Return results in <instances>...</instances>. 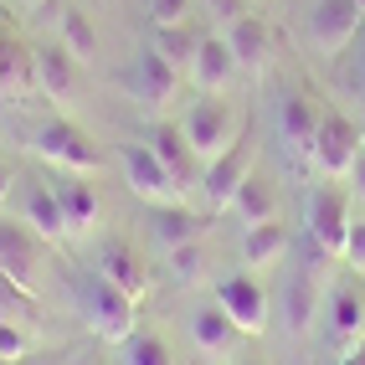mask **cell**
<instances>
[{
  "instance_id": "1",
  "label": "cell",
  "mask_w": 365,
  "mask_h": 365,
  "mask_svg": "<svg viewBox=\"0 0 365 365\" xmlns=\"http://www.w3.org/2000/svg\"><path fill=\"white\" fill-rule=\"evenodd\" d=\"M31 150L52 170H67V175H93V170H103V155H98V144H93V134L78 129L72 118H46L36 129V139H31Z\"/></svg>"
},
{
  "instance_id": "2",
  "label": "cell",
  "mask_w": 365,
  "mask_h": 365,
  "mask_svg": "<svg viewBox=\"0 0 365 365\" xmlns=\"http://www.w3.org/2000/svg\"><path fill=\"white\" fill-rule=\"evenodd\" d=\"M118 170H124V185L134 190V201H144V206H175L185 196V185L170 175V165L139 139L118 150Z\"/></svg>"
},
{
  "instance_id": "3",
  "label": "cell",
  "mask_w": 365,
  "mask_h": 365,
  "mask_svg": "<svg viewBox=\"0 0 365 365\" xmlns=\"http://www.w3.org/2000/svg\"><path fill=\"white\" fill-rule=\"evenodd\" d=\"M134 304L139 299H129L124 288H113L98 273L83 283V319H88V329L98 334L103 345H124V339L134 334V314H139Z\"/></svg>"
},
{
  "instance_id": "4",
  "label": "cell",
  "mask_w": 365,
  "mask_h": 365,
  "mask_svg": "<svg viewBox=\"0 0 365 365\" xmlns=\"http://www.w3.org/2000/svg\"><path fill=\"white\" fill-rule=\"evenodd\" d=\"M118 88L129 93V103L160 113V108L180 93V67H175V62H165L155 46H144L139 57L124 62V72H118Z\"/></svg>"
},
{
  "instance_id": "5",
  "label": "cell",
  "mask_w": 365,
  "mask_h": 365,
  "mask_svg": "<svg viewBox=\"0 0 365 365\" xmlns=\"http://www.w3.org/2000/svg\"><path fill=\"white\" fill-rule=\"evenodd\" d=\"M180 129H185V144L196 150L201 165H211L216 155H227L232 144H237V118L227 103H216V98H201V103H190L185 118H180Z\"/></svg>"
},
{
  "instance_id": "6",
  "label": "cell",
  "mask_w": 365,
  "mask_h": 365,
  "mask_svg": "<svg viewBox=\"0 0 365 365\" xmlns=\"http://www.w3.org/2000/svg\"><path fill=\"white\" fill-rule=\"evenodd\" d=\"M309 232H314V247H319L324 257H345L350 196L339 185H314V196H309Z\"/></svg>"
},
{
  "instance_id": "7",
  "label": "cell",
  "mask_w": 365,
  "mask_h": 365,
  "mask_svg": "<svg viewBox=\"0 0 365 365\" xmlns=\"http://www.w3.org/2000/svg\"><path fill=\"white\" fill-rule=\"evenodd\" d=\"M360 150H365V134L350 124V118L345 113H324L319 139H314V170H319L324 180H345Z\"/></svg>"
},
{
  "instance_id": "8",
  "label": "cell",
  "mask_w": 365,
  "mask_h": 365,
  "mask_svg": "<svg viewBox=\"0 0 365 365\" xmlns=\"http://www.w3.org/2000/svg\"><path fill=\"white\" fill-rule=\"evenodd\" d=\"M252 170H257V165H252V144H247V139H237L232 150H227V155H216V160L201 170V180H196V185H201V196H206V206H211V211H232V196L242 190V180H247Z\"/></svg>"
},
{
  "instance_id": "9",
  "label": "cell",
  "mask_w": 365,
  "mask_h": 365,
  "mask_svg": "<svg viewBox=\"0 0 365 365\" xmlns=\"http://www.w3.org/2000/svg\"><path fill=\"white\" fill-rule=\"evenodd\" d=\"M0 273L36 294V278H41V237L26 222H11V216H0Z\"/></svg>"
},
{
  "instance_id": "10",
  "label": "cell",
  "mask_w": 365,
  "mask_h": 365,
  "mask_svg": "<svg viewBox=\"0 0 365 365\" xmlns=\"http://www.w3.org/2000/svg\"><path fill=\"white\" fill-rule=\"evenodd\" d=\"M216 304L227 309V319L242 329V334H262L267 329V294L252 273H232L216 283Z\"/></svg>"
},
{
  "instance_id": "11",
  "label": "cell",
  "mask_w": 365,
  "mask_h": 365,
  "mask_svg": "<svg viewBox=\"0 0 365 365\" xmlns=\"http://www.w3.org/2000/svg\"><path fill=\"white\" fill-rule=\"evenodd\" d=\"M365 26V11L355 6V0H319L309 16V41L319 46V52H345V46L355 41V31Z\"/></svg>"
},
{
  "instance_id": "12",
  "label": "cell",
  "mask_w": 365,
  "mask_h": 365,
  "mask_svg": "<svg viewBox=\"0 0 365 365\" xmlns=\"http://www.w3.org/2000/svg\"><path fill=\"white\" fill-rule=\"evenodd\" d=\"M319 124H324V108L309 98V93H288L278 103V139L288 144L294 160H314V139H319Z\"/></svg>"
},
{
  "instance_id": "13",
  "label": "cell",
  "mask_w": 365,
  "mask_h": 365,
  "mask_svg": "<svg viewBox=\"0 0 365 365\" xmlns=\"http://www.w3.org/2000/svg\"><path fill=\"white\" fill-rule=\"evenodd\" d=\"M31 78H36V93H46L52 103L78 98V62H72L62 46H36L31 52Z\"/></svg>"
},
{
  "instance_id": "14",
  "label": "cell",
  "mask_w": 365,
  "mask_h": 365,
  "mask_svg": "<svg viewBox=\"0 0 365 365\" xmlns=\"http://www.w3.org/2000/svg\"><path fill=\"white\" fill-rule=\"evenodd\" d=\"M21 222H26L41 242H62L67 237V216L57 206L52 180H26V190H21Z\"/></svg>"
},
{
  "instance_id": "15",
  "label": "cell",
  "mask_w": 365,
  "mask_h": 365,
  "mask_svg": "<svg viewBox=\"0 0 365 365\" xmlns=\"http://www.w3.org/2000/svg\"><path fill=\"white\" fill-rule=\"evenodd\" d=\"M324 319H329V345H334L339 360L365 345V304H360V294L339 288V294L329 299V309H324Z\"/></svg>"
},
{
  "instance_id": "16",
  "label": "cell",
  "mask_w": 365,
  "mask_h": 365,
  "mask_svg": "<svg viewBox=\"0 0 365 365\" xmlns=\"http://www.w3.org/2000/svg\"><path fill=\"white\" fill-rule=\"evenodd\" d=\"M52 190H57V206L67 216V232H88L93 222H98L103 201H98V185H93L88 175H67V170H57Z\"/></svg>"
},
{
  "instance_id": "17",
  "label": "cell",
  "mask_w": 365,
  "mask_h": 365,
  "mask_svg": "<svg viewBox=\"0 0 365 365\" xmlns=\"http://www.w3.org/2000/svg\"><path fill=\"white\" fill-rule=\"evenodd\" d=\"M237 72H242V67H237V57H232L227 36H201L196 62H190V78L201 83V93H227Z\"/></svg>"
},
{
  "instance_id": "18",
  "label": "cell",
  "mask_w": 365,
  "mask_h": 365,
  "mask_svg": "<svg viewBox=\"0 0 365 365\" xmlns=\"http://www.w3.org/2000/svg\"><path fill=\"white\" fill-rule=\"evenodd\" d=\"M227 46H232V57L242 72H262L267 67V52H273V36H267V21L262 16H237L232 26H227Z\"/></svg>"
},
{
  "instance_id": "19",
  "label": "cell",
  "mask_w": 365,
  "mask_h": 365,
  "mask_svg": "<svg viewBox=\"0 0 365 365\" xmlns=\"http://www.w3.org/2000/svg\"><path fill=\"white\" fill-rule=\"evenodd\" d=\"M314 319H319V278L304 267V273H294L283 283V324L294 339H304L314 329Z\"/></svg>"
},
{
  "instance_id": "20",
  "label": "cell",
  "mask_w": 365,
  "mask_h": 365,
  "mask_svg": "<svg viewBox=\"0 0 365 365\" xmlns=\"http://www.w3.org/2000/svg\"><path fill=\"white\" fill-rule=\"evenodd\" d=\"M190 339H196L201 355H232L237 339H242V329L227 319L222 304H201L196 314H190Z\"/></svg>"
},
{
  "instance_id": "21",
  "label": "cell",
  "mask_w": 365,
  "mask_h": 365,
  "mask_svg": "<svg viewBox=\"0 0 365 365\" xmlns=\"http://www.w3.org/2000/svg\"><path fill=\"white\" fill-rule=\"evenodd\" d=\"M36 88L31 78V52L21 46L6 26H0V103H21Z\"/></svg>"
},
{
  "instance_id": "22",
  "label": "cell",
  "mask_w": 365,
  "mask_h": 365,
  "mask_svg": "<svg viewBox=\"0 0 365 365\" xmlns=\"http://www.w3.org/2000/svg\"><path fill=\"white\" fill-rule=\"evenodd\" d=\"M98 278H108L113 288H124L129 299H144V288H150V278H144L139 267V252L129 247V242H108V247L98 252V267H93Z\"/></svg>"
},
{
  "instance_id": "23",
  "label": "cell",
  "mask_w": 365,
  "mask_h": 365,
  "mask_svg": "<svg viewBox=\"0 0 365 365\" xmlns=\"http://www.w3.org/2000/svg\"><path fill=\"white\" fill-rule=\"evenodd\" d=\"M144 144H150V150H155V155L170 165V175H175L185 190L196 185V150L185 144V129H180V124H155Z\"/></svg>"
},
{
  "instance_id": "24",
  "label": "cell",
  "mask_w": 365,
  "mask_h": 365,
  "mask_svg": "<svg viewBox=\"0 0 365 365\" xmlns=\"http://www.w3.org/2000/svg\"><path fill=\"white\" fill-rule=\"evenodd\" d=\"M57 36H62V52L78 62V67H93V62H98V26H93L88 11L67 6V11L57 16Z\"/></svg>"
},
{
  "instance_id": "25",
  "label": "cell",
  "mask_w": 365,
  "mask_h": 365,
  "mask_svg": "<svg viewBox=\"0 0 365 365\" xmlns=\"http://www.w3.org/2000/svg\"><path fill=\"white\" fill-rule=\"evenodd\" d=\"M232 216H237L242 227L273 222V216H278V190H273V180H267V175H257V170H252V175L242 180V190L232 196Z\"/></svg>"
},
{
  "instance_id": "26",
  "label": "cell",
  "mask_w": 365,
  "mask_h": 365,
  "mask_svg": "<svg viewBox=\"0 0 365 365\" xmlns=\"http://www.w3.org/2000/svg\"><path fill=\"white\" fill-rule=\"evenodd\" d=\"M150 237L160 247H185V242H201V216H190L180 201L175 206H150Z\"/></svg>"
},
{
  "instance_id": "27",
  "label": "cell",
  "mask_w": 365,
  "mask_h": 365,
  "mask_svg": "<svg viewBox=\"0 0 365 365\" xmlns=\"http://www.w3.org/2000/svg\"><path fill=\"white\" fill-rule=\"evenodd\" d=\"M288 252V227L278 222H257V227H242V262L247 267H273Z\"/></svg>"
},
{
  "instance_id": "28",
  "label": "cell",
  "mask_w": 365,
  "mask_h": 365,
  "mask_svg": "<svg viewBox=\"0 0 365 365\" xmlns=\"http://www.w3.org/2000/svg\"><path fill=\"white\" fill-rule=\"evenodd\" d=\"M150 46H155L165 62H175L180 72H190V62H196V46H201V31H190V21H175V26H155Z\"/></svg>"
},
{
  "instance_id": "29",
  "label": "cell",
  "mask_w": 365,
  "mask_h": 365,
  "mask_svg": "<svg viewBox=\"0 0 365 365\" xmlns=\"http://www.w3.org/2000/svg\"><path fill=\"white\" fill-rule=\"evenodd\" d=\"M124 365H175L170 345L160 334H129L124 339Z\"/></svg>"
},
{
  "instance_id": "30",
  "label": "cell",
  "mask_w": 365,
  "mask_h": 365,
  "mask_svg": "<svg viewBox=\"0 0 365 365\" xmlns=\"http://www.w3.org/2000/svg\"><path fill=\"white\" fill-rule=\"evenodd\" d=\"M165 262H170V278H175V283H196L201 267H206V247H201V242H185V247H170Z\"/></svg>"
},
{
  "instance_id": "31",
  "label": "cell",
  "mask_w": 365,
  "mask_h": 365,
  "mask_svg": "<svg viewBox=\"0 0 365 365\" xmlns=\"http://www.w3.org/2000/svg\"><path fill=\"white\" fill-rule=\"evenodd\" d=\"M26 350H31V334L16 329L11 319H0V360H6V365H21V360H26Z\"/></svg>"
},
{
  "instance_id": "32",
  "label": "cell",
  "mask_w": 365,
  "mask_h": 365,
  "mask_svg": "<svg viewBox=\"0 0 365 365\" xmlns=\"http://www.w3.org/2000/svg\"><path fill=\"white\" fill-rule=\"evenodd\" d=\"M0 309H36V294H31V288H21L16 278L0 273Z\"/></svg>"
},
{
  "instance_id": "33",
  "label": "cell",
  "mask_w": 365,
  "mask_h": 365,
  "mask_svg": "<svg viewBox=\"0 0 365 365\" xmlns=\"http://www.w3.org/2000/svg\"><path fill=\"white\" fill-rule=\"evenodd\" d=\"M185 6L190 0H150V16L155 26H175V21H185Z\"/></svg>"
},
{
  "instance_id": "34",
  "label": "cell",
  "mask_w": 365,
  "mask_h": 365,
  "mask_svg": "<svg viewBox=\"0 0 365 365\" xmlns=\"http://www.w3.org/2000/svg\"><path fill=\"white\" fill-rule=\"evenodd\" d=\"M345 262L355 273H365V222H350V242H345Z\"/></svg>"
},
{
  "instance_id": "35",
  "label": "cell",
  "mask_w": 365,
  "mask_h": 365,
  "mask_svg": "<svg viewBox=\"0 0 365 365\" xmlns=\"http://www.w3.org/2000/svg\"><path fill=\"white\" fill-rule=\"evenodd\" d=\"M206 11H211V21H227L232 26L237 16H247V0H206Z\"/></svg>"
},
{
  "instance_id": "36",
  "label": "cell",
  "mask_w": 365,
  "mask_h": 365,
  "mask_svg": "<svg viewBox=\"0 0 365 365\" xmlns=\"http://www.w3.org/2000/svg\"><path fill=\"white\" fill-rule=\"evenodd\" d=\"M11 190H16V170H11L6 160H0V206L11 201Z\"/></svg>"
},
{
  "instance_id": "37",
  "label": "cell",
  "mask_w": 365,
  "mask_h": 365,
  "mask_svg": "<svg viewBox=\"0 0 365 365\" xmlns=\"http://www.w3.org/2000/svg\"><path fill=\"white\" fill-rule=\"evenodd\" d=\"M350 180H355V190L365 196V150H360V155H355V165H350Z\"/></svg>"
},
{
  "instance_id": "38",
  "label": "cell",
  "mask_w": 365,
  "mask_h": 365,
  "mask_svg": "<svg viewBox=\"0 0 365 365\" xmlns=\"http://www.w3.org/2000/svg\"><path fill=\"white\" fill-rule=\"evenodd\" d=\"M339 365H365V345H360L355 355H345V360H339Z\"/></svg>"
},
{
  "instance_id": "39",
  "label": "cell",
  "mask_w": 365,
  "mask_h": 365,
  "mask_svg": "<svg viewBox=\"0 0 365 365\" xmlns=\"http://www.w3.org/2000/svg\"><path fill=\"white\" fill-rule=\"evenodd\" d=\"M67 365H98V360H93V355H72Z\"/></svg>"
},
{
  "instance_id": "40",
  "label": "cell",
  "mask_w": 365,
  "mask_h": 365,
  "mask_svg": "<svg viewBox=\"0 0 365 365\" xmlns=\"http://www.w3.org/2000/svg\"><path fill=\"white\" fill-rule=\"evenodd\" d=\"M16 6H21V11H36V6H46V0H16Z\"/></svg>"
},
{
  "instance_id": "41",
  "label": "cell",
  "mask_w": 365,
  "mask_h": 365,
  "mask_svg": "<svg viewBox=\"0 0 365 365\" xmlns=\"http://www.w3.org/2000/svg\"><path fill=\"white\" fill-rule=\"evenodd\" d=\"M355 6H360V11H365V0H355Z\"/></svg>"
}]
</instances>
